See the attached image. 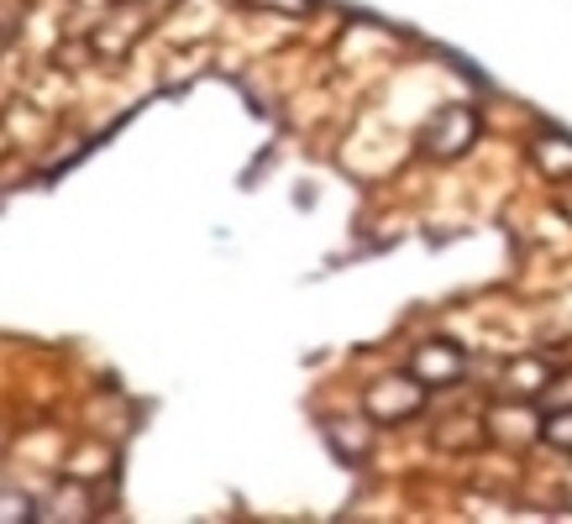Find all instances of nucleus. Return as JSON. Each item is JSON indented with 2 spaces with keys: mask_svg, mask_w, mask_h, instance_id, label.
<instances>
[{
  "mask_svg": "<svg viewBox=\"0 0 572 524\" xmlns=\"http://www.w3.org/2000/svg\"><path fill=\"white\" fill-rule=\"evenodd\" d=\"M478 137V116L468 105H452V111H436V121L421 132V152L425 158H457L468 152Z\"/></svg>",
  "mask_w": 572,
  "mask_h": 524,
  "instance_id": "nucleus-1",
  "label": "nucleus"
},
{
  "mask_svg": "<svg viewBox=\"0 0 572 524\" xmlns=\"http://www.w3.org/2000/svg\"><path fill=\"white\" fill-rule=\"evenodd\" d=\"M410 378L415 383H452L462 378V351L447 347V341H431L410 357Z\"/></svg>",
  "mask_w": 572,
  "mask_h": 524,
  "instance_id": "nucleus-2",
  "label": "nucleus"
},
{
  "mask_svg": "<svg viewBox=\"0 0 572 524\" xmlns=\"http://www.w3.org/2000/svg\"><path fill=\"white\" fill-rule=\"evenodd\" d=\"M368 404H384V409H373V414L399 420V414H410V409L421 404V383H415V378H384V383H373Z\"/></svg>",
  "mask_w": 572,
  "mask_h": 524,
  "instance_id": "nucleus-3",
  "label": "nucleus"
},
{
  "mask_svg": "<svg viewBox=\"0 0 572 524\" xmlns=\"http://www.w3.org/2000/svg\"><path fill=\"white\" fill-rule=\"evenodd\" d=\"M542 440L551 451H572V409H557L542 420Z\"/></svg>",
  "mask_w": 572,
  "mask_h": 524,
  "instance_id": "nucleus-4",
  "label": "nucleus"
},
{
  "mask_svg": "<svg viewBox=\"0 0 572 524\" xmlns=\"http://www.w3.org/2000/svg\"><path fill=\"white\" fill-rule=\"evenodd\" d=\"M252 5H263V11H310V0H252Z\"/></svg>",
  "mask_w": 572,
  "mask_h": 524,
  "instance_id": "nucleus-5",
  "label": "nucleus"
}]
</instances>
